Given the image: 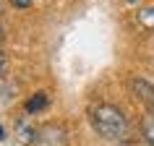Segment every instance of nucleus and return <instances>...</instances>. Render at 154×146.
I'll return each instance as SVG.
<instances>
[{
	"label": "nucleus",
	"instance_id": "nucleus-1",
	"mask_svg": "<svg viewBox=\"0 0 154 146\" xmlns=\"http://www.w3.org/2000/svg\"><path fill=\"white\" fill-rule=\"evenodd\" d=\"M89 123L94 128V133H99L107 141H123L128 136V120L112 105H91L89 107Z\"/></svg>",
	"mask_w": 154,
	"mask_h": 146
},
{
	"label": "nucleus",
	"instance_id": "nucleus-2",
	"mask_svg": "<svg viewBox=\"0 0 154 146\" xmlns=\"http://www.w3.org/2000/svg\"><path fill=\"white\" fill-rule=\"evenodd\" d=\"M37 146H68L65 130L60 128V125H47V128H42L39 138H37Z\"/></svg>",
	"mask_w": 154,
	"mask_h": 146
},
{
	"label": "nucleus",
	"instance_id": "nucleus-3",
	"mask_svg": "<svg viewBox=\"0 0 154 146\" xmlns=\"http://www.w3.org/2000/svg\"><path fill=\"white\" fill-rule=\"evenodd\" d=\"M128 86H131V91H133L149 110H154V84H149L146 78H131Z\"/></svg>",
	"mask_w": 154,
	"mask_h": 146
},
{
	"label": "nucleus",
	"instance_id": "nucleus-4",
	"mask_svg": "<svg viewBox=\"0 0 154 146\" xmlns=\"http://www.w3.org/2000/svg\"><path fill=\"white\" fill-rule=\"evenodd\" d=\"M16 138H18V144H21V146H32V144H37L39 130L34 128L29 120H21V123L16 125Z\"/></svg>",
	"mask_w": 154,
	"mask_h": 146
},
{
	"label": "nucleus",
	"instance_id": "nucleus-5",
	"mask_svg": "<svg viewBox=\"0 0 154 146\" xmlns=\"http://www.w3.org/2000/svg\"><path fill=\"white\" fill-rule=\"evenodd\" d=\"M45 105H47V97H45V94H37L34 99H29V105H26V110H29V112H37V110H42Z\"/></svg>",
	"mask_w": 154,
	"mask_h": 146
},
{
	"label": "nucleus",
	"instance_id": "nucleus-6",
	"mask_svg": "<svg viewBox=\"0 0 154 146\" xmlns=\"http://www.w3.org/2000/svg\"><path fill=\"white\" fill-rule=\"evenodd\" d=\"M144 136H146V141H149V144H154V110H152V115L146 117V125H144Z\"/></svg>",
	"mask_w": 154,
	"mask_h": 146
},
{
	"label": "nucleus",
	"instance_id": "nucleus-7",
	"mask_svg": "<svg viewBox=\"0 0 154 146\" xmlns=\"http://www.w3.org/2000/svg\"><path fill=\"white\" fill-rule=\"evenodd\" d=\"M11 3H13L16 8H29V5H32L34 0H11Z\"/></svg>",
	"mask_w": 154,
	"mask_h": 146
},
{
	"label": "nucleus",
	"instance_id": "nucleus-8",
	"mask_svg": "<svg viewBox=\"0 0 154 146\" xmlns=\"http://www.w3.org/2000/svg\"><path fill=\"white\" fill-rule=\"evenodd\" d=\"M3 65H5V55H3V52H0V68H3Z\"/></svg>",
	"mask_w": 154,
	"mask_h": 146
},
{
	"label": "nucleus",
	"instance_id": "nucleus-9",
	"mask_svg": "<svg viewBox=\"0 0 154 146\" xmlns=\"http://www.w3.org/2000/svg\"><path fill=\"white\" fill-rule=\"evenodd\" d=\"M0 138H3V128H0Z\"/></svg>",
	"mask_w": 154,
	"mask_h": 146
},
{
	"label": "nucleus",
	"instance_id": "nucleus-10",
	"mask_svg": "<svg viewBox=\"0 0 154 146\" xmlns=\"http://www.w3.org/2000/svg\"><path fill=\"white\" fill-rule=\"evenodd\" d=\"M0 37H3V29H0Z\"/></svg>",
	"mask_w": 154,
	"mask_h": 146
}]
</instances>
